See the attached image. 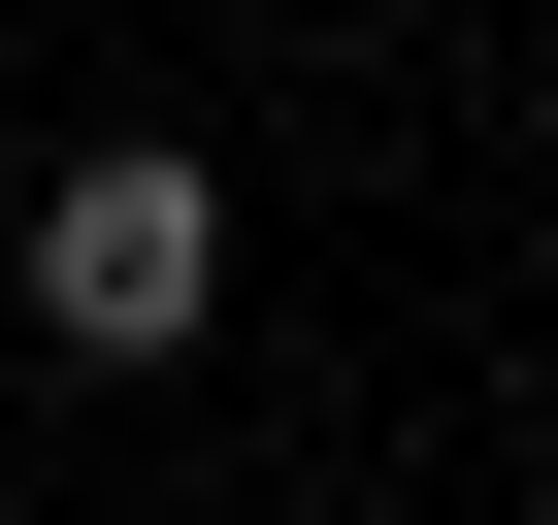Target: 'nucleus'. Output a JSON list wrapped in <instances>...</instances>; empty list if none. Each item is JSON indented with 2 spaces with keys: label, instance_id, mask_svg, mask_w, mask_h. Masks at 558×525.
Segmentation results:
<instances>
[{
  "label": "nucleus",
  "instance_id": "f257e3e1",
  "mask_svg": "<svg viewBox=\"0 0 558 525\" xmlns=\"http://www.w3.org/2000/svg\"><path fill=\"white\" fill-rule=\"evenodd\" d=\"M197 329H230V164L197 132H99L34 197V362H197Z\"/></svg>",
  "mask_w": 558,
  "mask_h": 525
}]
</instances>
